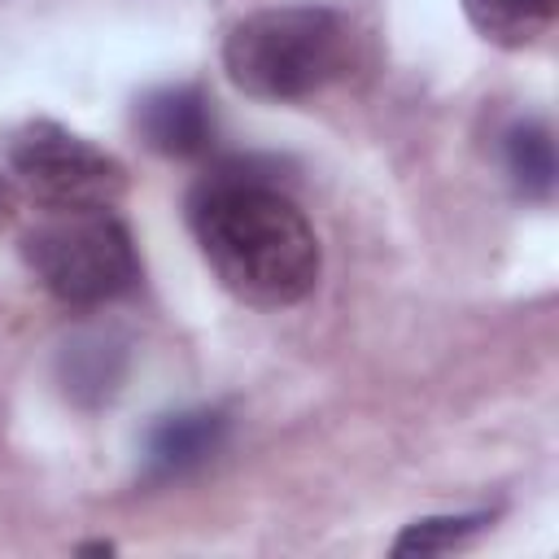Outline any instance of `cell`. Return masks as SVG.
<instances>
[{"label":"cell","instance_id":"8fae6325","mask_svg":"<svg viewBox=\"0 0 559 559\" xmlns=\"http://www.w3.org/2000/svg\"><path fill=\"white\" fill-rule=\"evenodd\" d=\"M13 205H17V183L9 175H0V227L13 218Z\"/></svg>","mask_w":559,"mask_h":559},{"label":"cell","instance_id":"52a82bcc","mask_svg":"<svg viewBox=\"0 0 559 559\" xmlns=\"http://www.w3.org/2000/svg\"><path fill=\"white\" fill-rule=\"evenodd\" d=\"M467 22L498 48H528L555 22V0H463Z\"/></svg>","mask_w":559,"mask_h":559},{"label":"cell","instance_id":"7a4b0ae2","mask_svg":"<svg viewBox=\"0 0 559 559\" xmlns=\"http://www.w3.org/2000/svg\"><path fill=\"white\" fill-rule=\"evenodd\" d=\"M349 26L323 4H280L240 17L223 39L227 79L253 100H301L345 74Z\"/></svg>","mask_w":559,"mask_h":559},{"label":"cell","instance_id":"30bf717a","mask_svg":"<svg viewBox=\"0 0 559 559\" xmlns=\"http://www.w3.org/2000/svg\"><path fill=\"white\" fill-rule=\"evenodd\" d=\"M493 524V511H463V515H428V520H415L397 533L393 542V555L406 559V555H441V550H454L463 542H472L480 528Z\"/></svg>","mask_w":559,"mask_h":559},{"label":"cell","instance_id":"3957f363","mask_svg":"<svg viewBox=\"0 0 559 559\" xmlns=\"http://www.w3.org/2000/svg\"><path fill=\"white\" fill-rule=\"evenodd\" d=\"M22 262L66 306H100L135 288L140 258L114 205L44 210L22 231Z\"/></svg>","mask_w":559,"mask_h":559},{"label":"cell","instance_id":"7c38bea8","mask_svg":"<svg viewBox=\"0 0 559 559\" xmlns=\"http://www.w3.org/2000/svg\"><path fill=\"white\" fill-rule=\"evenodd\" d=\"M79 555H114V542H87L79 546Z\"/></svg>","mask_w":559,"mask_h":559},{"label":"cell","instance_id":"5b68a950","mask_svg":"<svg viewBox=\"0 0 559 559\" xmlns=\"http://www.w3.org/2000/svg\"><path fill=\"white\" fill-rule=\"evenodd\" d=\"M135 131L162 157H197L214 144V109L201 87H153L135 100Z\"/></svg>","mask_w":559,"mask_h":559},{"label":"cell","instance_id":"6da1fadb","mask_svg":"<svg viewBox=\"0 0 559 559\" xmlns=\"http://www.w3.org/2000/svg\"><path fill=\"white\" fill-rule=\"evenodd\" d=\"M188 223L218 284L245 306H297L319 280L310 218L253 162L214 166L188 197Z\"/></svg>","mask_w":559,"mask_h":559},{"label":"cell","instance_id":"9c48e42d","mask_svg":"<svg viewBox=\"0 0 559 559\" xmlns=\"http://www.w3.org/2000/svg\"><path fill=\"white\" fill-rule=\"evenodd\" d=\"M502 162L520 197L546 201L555 192V140L546 122H515L502 135Z\"/></svg>","mask_w":559,"mask_h":559},{"label":"cell","instance_id":"277c9868","mask_svg":"<svg viewBox=\"0 0 559 559\" xmlns=\"http://www.w3.org/2000/svg\"><path fill=\"white\" fill-rule=\"evenodd\" d=\"M9 179L44 210L114 205L127 192V170L105 148L66 131L52 118H35L9 140Z\"/></svg>","mask_w":559,"mask_h":559},{"label":"cell","instance_id":"8992f818","mask_svg":"<svg viewBox=\"0 0 559 559\" xmlns=\"http://www.w3.org/2000/svg\"><path fill=\"white\" fill-rule=\"evenodd\" d=\"M227 437V419L223 411H179V415H162L148 437H144V480L162 485L175 476H188L192 467H201L205 459L218 454Z\"/></svg>","mask_w":559,"mask_h":559},{"label":"cell","instance_id":"ba28073f","mask_svg":"<svg viewBox=\"0 0 559 559\" xmlns=\"http://www.w3.org/2000/svg\"><path fill=\"white\" fill-rule=\"evenodd\" d=\"M127 371V354L105 341V336H79L74 345H66L61 354V380H66V393L79 397V402H105L114 397L118 380Z\"/></svg>","mask_w":559,"mask_h":559}]
</instances>
